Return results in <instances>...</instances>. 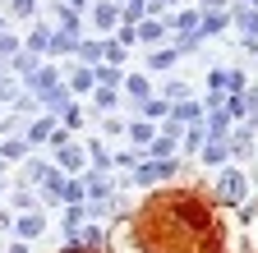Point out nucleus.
I'll return each mask as SVG.
<instances>
[{
  "instance_id": "f257e3e1",
  "label": "nucleus",
  "mask_w": 258,
  "mask_h": 253,
  "mask_svg": "<svg viewBox=\"0 0 258 253\" xmlns=\"http://www.w3.org/2000/svg\"><path fill=\"white\" fill-rule=\"evenodd\" d=\"M240 194H244V175L240 171H221L217 175V198L221 203H240Z\"/></svg>"
},
{
  "instance_id": "f03ea898",
  "label": "nucleus",
  "mask_w": 258,
  "mask_h": 253,
  "mask_svg": "<svg viewBox=\"0 0 258 253\" xmlns=\"http://www.w3.org/2000/svg\"><path fill=\"white\" fill-rule=\"evenodd\" d=\"M226 156H231V138H226V134H212L208 147H203V161H208V166H221Z\"/></svg>"
},
{
  "instance_id": "7ed1b4c3",
  "label": "nucleus",
  "mask_w": 258,
  "mask_h": 253,
  "mask_svg": "<svg viewBox=\"0 0 258 253\" xmlns=\"http://www.w3.org/2000/svg\"><path fill=\"white\" fill-rule=\"evenodd\" d=\"M235 19H240V28H244V46L258 51V10H235Z\"/></svg>"
},
{
  "instance_id": "20e7f679",
  "label": "nucleus",
  "mask_w": 258,
  "mask_h": 253,
  "mask_svg": "<svg viewBox=\"0 0 258 253\" xmlns=\"http://www.w3.org/2000/svg\"><path fill=\"white\" fill-rule=\"evenodd\" d=\"M166 175H175V161H157V166H143V171H139V184H152V180H166Z\"/></svg>"
},
{
  "instance_id": "39448f33",
  "label": "nucleus",
  "mask_w": 258,
  "mask_h": 253,
  "mask_svg": "<svg viewBox=\"0 0 258 253\" xmlns=\"http://www.w3.org/2000/svg\"><path fill=\"white\" fill-rule=\"evenodd\" d=\"M226 111H231V120L249 115V102H244V92H226Z\"/></svg>"
},
{
  "instance_id": "423d86ee",
  "label": "nucleus",
  "mask_w": 258,
  "mask_h": 253,
  "mask_svg": "<svg viewBox=\"0 0 258 253\" xmlns=\"http://www.w3.org/2000/svg\"><path fill=\"white\" fill-rule=\"evenodd\" d=\"M208 106H199V102H180V111H175V124L180 120H189V124H199V115H203Z\"/></svg>"
},
{
  "instance_id": "0eeeda50",
  "label": "nucleus",
  "mask_w": 258,
  "mask_h": 253,
  "mask_svg": "<svg viewBox=\"0 0 258 253\" xmlns=\"http://www.w3.org/2000/svg\"><path fill=\"white\" fill-rule=\"evenodd\" d=\"M171 147H175V134H161V138H152V143H148V152H152V156H171Z\"/></svg>"
},
{
  "instance_id": "6e6552de",
  "label": "nucleus",
  "mask_w": 258,
  "mask_h": 253,
  "mask_svg": "<svg viewBox=\"0 0 258 253\" xmlns=\"http://www.w3.org/2000/svg\"><path fill=\"white\" fill-rule=\"evenodd\" d=\"M221 28H226V14H208L203 28H199V37H212V33H221Z\"/></svg>"
},
{
  "instance_id": "1a4fd4ad",
  "label": "nucleus",
  "mask_w": 258,
  "mask_h": 253,
  "mask_svg": "<svg viewBox=\"0 0 258 253\" xmlns=\"http://www.w3.org/2000/svg\"><path fill=\"white\" fill-rule=\"evenodd\" d=\"M129 134H134V143H152V138H157V134H152V124H143V120H139Z\"/></svg>"
},
{
  "instance_id": "9d476101",
  "label": "nucleus",
  "mask_w": 258,
  "mask_h": 253,
  "mask_svg": "<svg viewBox=\"0 0 258 253\" xmlns=\"http://www.w3.org/2000/svg\"><path fill=\"white\" fill-rule=\"evenodd\" d=\"M166 65H175V51H157L152 55V69H166Z\"/></svg>"
},
{
  "instance_id": "9b49d317",
  "label": "nucleus",
  "mask_w": 258,
  "mask_h": 253,
  "mask_svg": "<svg viewBox=\"0 0 258 253\" xmlns=\"http://www.w3.org/2000/svg\"><path fill=\"white\" fill-rule=\"evenodd\" d=\"M19 230H23V235H37V230H42V216H23Z\"/></svg>"
},
{
  "instance_id": "f8f14e48",
  "label": "nucleus",
  "mask_w": 258,
  "mask_h": 253,
  "mask_svg": "<svg viewBox=\"0 0 258 253\" xmlns=\"http://www.w3.org/2000/svg\"><path fill=\"white\" fill-rule=\"evenodd\" d=\"M203 143V129H199V124H189V134H184V147H199Z\"/></svg>"
},
{
  "instance_id": "ddd939ff",
  "label": "nucleus",
  "mask_w": 258,
  "mask_h": 253,
  "mask_svg": "<svg viewBox=\"0 0 258 253\" xmlns=\"http://www.w3.org/2000/svg\"><path fill=\"white\" fill-rule=\"evenodd\" d=\"M97 23L111 28V23H115V10H111V5H102V10H97Z\"/></svg>"
},
{
  "instance_id": "4468645a",
  "label": "nucleus",
  "mask_w": 258,
  "mask_h": 253,
  "mask_svg": "<svg viewBox=\"0 0 258 253\" xmlns=\"http://www.w3.org/2000/svg\"><path fill=\"white\" fill-rule=\"evenodd\" d=\"M129 92H134V97H148V78H129Z\"/></svg>"
},
{
  "instance_id": "2eb2a0df",
  "label": "nucleus",
  "mask_w": 258,
  "mask_h": 253,
  "mask_svg": "<svg viewBox=\"0 0 258 253\" xmlns=\"http://www.w3.org/2000/svg\"><path fill=\"white\" fill-rule=\"evenodd\" d=\"M161 37V23H143V42H157Z\"/></svg>"
},
{
  "instance_id": "dca6fc26",
  "label": "nucleus",
  "mask_w": 258,
  "mask_h": 253,
  "mask_svg": "<svg viewBox=\"0 0 258 253\" xmlns=\"http://www.w3.org/2000/svg\"><path fill=\"white\" fill-rule=\"evenodd\" d=\"M148 120H157V115H166V102H148V111H143Z\"/></svg>"
},
{
  "instance_id": "f3484780",
  "label": "nucleus",
  "mask_w": 258,
  "mask_h": 253,
  "mask_svg": "<svg viewBox=\"0 0 258 253\" xmlns=\"http://www.w3.org/2000/svg\"><path fill=\"white\" fill-rule=\"evenodd\" d=\"M249 5H258V0H249Z\"/></svg>"
}]
</instances>
